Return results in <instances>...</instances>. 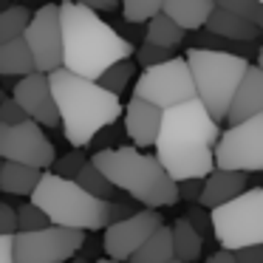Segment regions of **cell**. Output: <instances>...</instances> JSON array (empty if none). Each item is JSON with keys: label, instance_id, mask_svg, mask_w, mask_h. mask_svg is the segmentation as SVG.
Instances as JSON below:
<instances>
[{"label": "cell", "instance_id": "obj_1", "mask_svg": "<svg viewBox=\"0 0 263 263\" xmlns=\"http://www.w3.org/2000/svg\"><path fill=\"white\" fill-rule=\"evenodd\" d=\"M221 136V122L210 116L201 99L170 105L161 110V125L156 136V159L176 181L204 178L215 167V142Z\"/></svg>", "mask_w": 263, "mask_h": 263}, {"label": "cell", "instance_id": "obj_2", "mask_svg": "<svg viewBox=\"0 0 263 263\" xmlns=\"http://www.w3.org/2000/svg\"><path fill=\"white\" fill-rule=\"evenodd\" d=\"M60 31H63V68L97 80L110 63L133 57V43L122 37L99 12L77 0H60Z\"/></svg>", "mask_w": 263, "mask_h": 263}, {"label": "cell", "instance_id": "obj_3", "mask_svg": "<svg viewBox=\"0 0 263 263\" xmlns=\"http://www.w3.org/2000/svg\"><path fill=\"white\" fill-rule=\"evenodd\" d=\"M48 85L54 93L65 142L74 147H88L93 133L122 116V102L116 93L105 91L97 80L80 77L63 65L48 71Z\"/></svg>", "mask_w": 263, "mask_h": 263}, {"label": "cell", "instance_id": "obj_4", "mask_svg": "<svg viewBox=\"0 0 263 263\" xmlns=\"http://www.w3.org/2000/svg\"><path fill=\"white\" fill-rule=\"evenodd\" d=\"M93 164L114 181L116 190L127 193L142 206H173L178 201V184L161 167L156 156L144 153L136 144L93 150Z\"/></svg>", "mask_w": 263, "mask_h": 263}, {"label": "cell", "instance_id": "obj_5", "mask_svg": "<svg viewBox=\"0 0 263 263\" xmlns=\"http://www.w3.org/2000/svg\"><path fill=\"white\" fill-rule=\"evenodd\" d=\"M31 204H37L51 223L74 227L85 232H99L108 223V201L82 190L74 178L57 173H40V181L31 190Z\"/></svg>", "mask_w": 263, "mask_h": 263}, {"label": "cell", "instance_id": "obj_6", "mask_svg": "<svg viewBox=\"0 0 263 263\" xmlns=\"http://www.w3.org/2000/svg\"><path fill=\"white\" fill-rule=\"evenodd\" d=\"M184 60H187L190 74H193L195 97L210 110L212 119L223 122L229 102L235 97V88H238L249 60L243 54L221 51V48H204V46H193L184 54Z\"/></svg>", "mask_w": 263, "mask_h": 263}, {"label": "cell", "instance_id": "obj_7", "mask_svg": "<svg viewBox=\"0 0 263 263\" xmlns=\"http://www.w3.org/2000/svg\"><path fill=\"white\" fill-rule=\"evenodd\" d=\"M212 238L223 249L263 243V187H246L235 198L210 210Z\"/></svg>", "mask_w": 263, "mask_h": 263}, {"label": "cell", "instance_id": "obj_8", "mask_svg": "<svg viewBox=\"0 0 263 263\" xmlns=\"http://www.w3.org/2000/svg\"><path fill=\"white\" fill-rule=\"evenodd\" d=\"M85 243V229L74 227H48L31 229V232L12 235V260L14 263H65L68 257L80 255Z\"/></svg>", "mask_w": 263, "mask_h": 263}, {"label": "cell", "instance_id": "obj_9", "mask_svg": "<svg viewBox=\"0 0 263 263\" xmlns=\"http://www.w3.org/2000/svg\"><path fill=\"white\" fill-rule=\"evenodd\" d=\"M215 167L263 173V110L232 122L215 142Z\"/></svg>", "mask_w": 263, "mask_h": 263}, {"label": "cell", "instance_id": "obj_10", "mask_svg": "<svg viewBox=\"0 0 263 263\" xmlns=\"http://www.w3.org/2000/svg\"><path fill=\"white\" fill-rule=\"evenodd\" d=\"M133 97L147 99V102L159 105L161 110L170 105L187 102L195 99V85H193V74L184 57H170L164 63L147 65L139 74L136 85H133Z\"/></svg>", "mask_w": 263, "mask_h": 263}, {"label": "cell", "instance_id": "obj_11", "mask_svg": "<svg viewBox=\"0 0 263 263\" xmlns=\"http://www.w3.org/2000/svg\"><path fill=\"white\" fill-rule=\"evenodd\" d=\"M0 159L23 161L46 170L54 161V144L43 133V125H37L34 119H23L14 125L0 122Z\"/></svg>", "mask_w": 263, "mask_h": 263}, {"label": "cell", "instance_id": "obj_12", "mask_svg": "<svg viewBox=\"0 0 263 263\" xmlns=\"http://www.w3.org/2000/svg\"><path fill=\"white\" fill-rule=\"evenodd\" d=\"M23 40L34 57L37 71H48L63 65V31H60V3H46L31 14L23 29Z\"/></svg>", "mask_w": 263, "mask_h": 263}, {"label": "cell", "instance_id": "obj_13", "mask_svg": "<svg viewBox=\"0 0 263 263\" xmlns=\"http://www.w3.org/2000/svg\"><path fill=\"white\" fill-rule=\"evenodd\" d=\"M159 223H161V212L153 210V206L136 210L133 215L122 218V221L108 223V227H105V235H102L105 255L114 257V260H127Z\"/></svg>", "mask_w": 263, "mask_h": 263}, {"label": "cell", "instance_id": "obj_14", "mask_svg": "<svg viewBox=\"0 0 263 263\" xmlns=\"http://www.w3.org/2000/svg\"><path fill=\"white\" fill-rule=\"evenodd\" d=\"M12 97L20 102V108L26 110L29 119H34L43 127H57L60 125V114L57 105H54V93L48 85V74L34 71V74H26L17 80Z\"/></svg>", "mask_w": 263, "mask_h": 263}, {"label": "cell", "instance_id": "obj_15", "mask_svg": "<svg viewBox=\"0 0 263 263\" xmlns=\"http://www.w3.org/2000/svg\"><path fill=\"white\" fill-rule=\"evenodd\" d=\"M159 125H161V108L147 99L133 97L125 108V133L130 136V142L136 147H153L156 136H159Z\"/></svg>", "mask_w": 263, "mask_h": 263}, {"label": "cell", "instance_id": "obj_16", "mask_svg": "<svg viewBox=\"0 0 263 263\" xmlns=\"http://www.w3.org/2000/svg\"><path fill=\"white\" fill-rule=\"evenodd\" d=\"M263 110V68L257 65H246L243 77H240L238 88H235V97L229 102V110H227V119L223 122H240L246 116H255Z\"/></svg>", "mask_w": 263, "mask_h": 263}, {"label": "cell", "instance_id": "obj_17", "mask_svg": "<svg viewBox=\"0 0 263 263\" xmlns=\"http://www.w3.org/2000/svg\"><path fill=\"white\" fill-rule=\"evenodd\" d=\"M246 176L249 173L243 170H227V167H212L204 176V184H201V195L198 204L212 210V206L223 204V201L235 198L238 193L246 190Z\"/></svg>", "mask_w": 263, "mask_h": 263}, {"label": "cell", "instance_id": "obj_18", "mask_svg": "<svg viewBox=\"0 0 263 263\" xmlns=\"http://www.w3.org/2000/svg\"><path fill=\"white\" fill-rule=\"evenodd\" d=\"M204 31H210L218 40H232V43H252L263 34L255 23H249L246 17H240V14L229 12L223 6H212L210 17L204 23Z\"/></svg>", "mask_w": 263, "mask_h": 263}, {"label": "cell", "instance_id": "obj_19", "mask_svg": "<svg viewBox=\"0 0 263 263\" xmlns=\"http://www.w3.org/2000/svg\"><path fill=\"white\" fill-rule=\"evenodd\" d=\"M212 6H215V0H164L161 12L170 20H176L184 31H201Z\"/></svg>", "mask_w": 263, "mask_h": 263}, {"label": "cell", "instance_id": "obj_20", "mask_svg": "<svg viewBox=\"0 0 263 263\" xmlns=\"http://www.w3.org/2000/svg\"><path fill=\"white\" fill-rule=\"evenodd\" d=\"M37 65L31 57L29 46H26L23 37H14V40H3L0 43V80H20L26 74H34Z\"/></svg>", "mask_w": 263, "mask_h": 263}, {"label": "cell", "instance_id": "obj_21", "mask_svg": "<svg viewBox=\"0 0 263 263\" xmlns=\"http://www.w3.org/2000/svg\"><path fill=\"white\" fill-rule=\"evenodd\" d=\"M40 173H43L40 167L3 159V164H0V190L6 195H29L34 190V184L40 181Z\"/></svg>", "mask_w": 263, "mask_h": 263}, {"label": "cell", "instance_id": "obj_22", "mask_svg": "<svg viewBox=\"0 0 263 263\" xmlns=\"http://www.w3.org/2000/svg\"><path fill=\"white\" fill-rule=\"evenodd\" d=\"M173 257H176L173 255V232H170V227H164V221H161L127 260L130 263H167V260H173Z\"/></svg>", "mask_w": 263, "mask_h": 263}, {"label": "cell", "instance_id": "obj_23", "mask_svg": "<svg viewBox=\"0 0 263 263\" xmlns=\"http://www.w3.org/2000/svg\"><path fill=\"white\" fill-rule=\"evenodd\" d=\"M170 232H173V255H176L178 260H187V263L198 260L201 249H204V235L195 232L187 218H178L170 227Z\"/></svg>", "mask_w": 263, "mask_h": 263}, {"label": "cell", "instance_id": "obj_24", "mask_svg": "<svg viewBox=\"0 0 263 263\" xmlns=\"http://www.w3.org/2000/svg\"><path fill=\"white\" fill-rule=\"evenodd\" d=\"M184 34L187 31L170 20L164 12H156L153 17L147 20V29H144V40L147 43H156V46H167V48H178L184 43Z\"/></svg>", "mask_w": 263, "mask_h": 263}, {"label": "cell", "instance_id": "obj_25", "mask_svg": "<svg viewBox=\"0 0 263 263\" xmlns=\"http://www.w3.org/2000/svg\"><path fill=\"white\" fill-rule=\"evenodd\" d=\"M74 181L80 184L82 190H88L91 195H97V198H105V201L116 198V193H119V190L114 187V181H110V178L105 176V173L99 170L93 161H85V164L80 167V173L74 176Z\"/></svg>", "mask_w": 263, "mask_h": 263}, {"label": "cell", "instance_id": "obj_26", "mask_svg": "<svg viewBox=\"0 0 263 263\" xmlns=\"http://www.w3.org/2000/svg\"><path fill=\"white\" fill-rule=\"evenodd\" d=\"M133 74H136V65H133L130 57H127V60H116V63H110L108 68L97 77V82L105 88V91L122 97V91L127 88V82H130Z\"/></svg>", "mask_w": 263, "mask_h": 263}, {"label": "cell", "instance_id": "obj_27", "mask_svg": "<svg viewBox=\"0 0 263 263\" xmlns=\"http://www.w3.org/2000/svg\"><path fill=\"white\" fill-rule=\"evenodd\" d=\"M29 20H31V12L26 6H6L0 12V43L23 37V29L29 26Z\"/></svg>", "mask_w": 263, "mask_h": 263}, {"label": "cell", "instance_id": "obj_28", "mask_svg": "<svg viewBox=\"0 0 263 263\" xmlns=\"http://www.w3.org/2000/svg\"><path fill=\"white\" fill-rule=\"evenodd\" d=\"M164 0H122V17L127 23H147L156 12H161Z\"/></svg>", "mask_w": 263, "mask_h": 263}, {"label": "cell", "instance_id": "obj_29", "mask_svg": "<svg viewBox=\"0 0 263 263\" xmlns=\"http://www.w3.org/2000/svg\"><path fill=\"white\" fill-rule=\"evenodd\" d=\"M215 6H223L229 12L246 17L249 23H255L263 31V3L260 0H215Z\"/></svg>", "mask_w": 263, "mask_h": 263}, {"label": "cell", "instance_id": "obj_30", "mask_svg": "<svg viewBox=\"0 0 263 263\" xmlns=\"http://www.w3.org/2000/svg\"><path fill=\"white\" fill-rule=\"evenodd\" d=\"M133 57H136V63L142 65V68H147V65H156V63H164V60L176 57V48L156 46V43H147V40H144L139 48H133Z\"/></svg>", "mask_w": 263, "mask_h": 263}, {"label": "cell", "instance_id": "obj_31", "mask_svg": "<svg viewBox=\"0 0 263 263\" xmlns=\"http://www.w3.org/2000/svg\"><path fill=\"white\" fill-rule=\"evenodd\" d=\"M48 215L40 210L37 204H23L17 206V232H31V229H40V227H48Z\"/></svg>", "mask_w": 263, "mask_h": 263}, {"label": "cell", "instance_id": "obj_32", "mask_svg": "<svg viewBox=\"0 0 263 263\" xmlns=\"http://www.w3.org/2000/svg\"><path fill=\"white\" fill-rule=\"evenodd\" d=\"M85 161H88V156L82 153V147H74L71 153H65V156H60L57 161H51L54 164L51 173H57V176H63V178H74Z\"/></svg>", "mask_w": 263, "mask_h": 263}, {"label": "cell", "instance_id": "obj_33", "mask_svg": "<svg viewBox=\"0 0 263 263\" xmlns=\"http://www.w3.org/2000/svg\"><path fill=\"white\" fill-rule=\"evenodd\" d=\"M29 119L26 110L20 108V102L14 97H3L0 99V122H6V125H14V122H23Z\"/></svg>", "mask_w": 263, "mask_h": 263}, {"label": "cell", "instance_id": "obj_34", "mask_svg": "<svg viewBox=\"0 0 263 263\" xmlns=\"http://www.w3.org/2000/svg\"><path fill=\"white\" fill-rule=\"evenodd\" d=\"M17 232V206L9 201H0V235H14Z\"/></svg>", "mask_w": 263, "mask_h": 263}, {"label": "cell", "instance_id": "obj_35", "mask_svg": "<svg viewBox=\"0 0 263 263\" xmlns=\"http://www.w3.org/2000/svg\"><path fill=\"white\" fill-rule=\"evenodd\" d=\"M184 218L193 223L195 232H201V235L212 232V221H210V212H206V206H204V210H201V206H193V210H190Z\"/></svg>", "mask_w": 263, "mask_h": 263}, {"label": "cell", "instance_id": "obj_36", "mask_svg": "<svg viewBox=\"0 0 263 263\" xmlns=\"http://www.w3.org/2000/svg\"><path fill=\"white\" fill-rule=\"evenodd\" d=\"M232 252H235V260L238 263H263V243H246Z\"/></svg>", "mask_w": 263, "mask_h": 263}, {"label": "cell", "instance_id": "obj_37", "mask_svg": "<svg viewBox=\"0 0 263 263\" xmlns=\"http://www.w3.org/2000/svg\"><path fill=\"white\" fill-rule=\"evenodd\" d=\"M176 184H178V198L181 201H198L204 178H181V181H176Z\"/></svg>", "mask_w": 263, "mask_h": 263}, {"label": "cell", "instance_id": "obj_38", "mask_svg": "<svg viewBox=\"0 0 263 263\" xmlns=\"http://www.w3.org/2000/svg\"><path fill=\"white\" fill-rule=\"evenodd\" d=\"M133 212H136V206H133L130 201H116V198L108 201V223L122 221V218L133 215ZM108 223H105V227H108Z\"/></svg>", "mask_w": 263, "mask_h": 263}, {"label": "cell", "instance_id": "obj_39", "mask_svg": "<svg viewBox=\"0 0 263 263\" xmlns=\"http://www.w3.org/2000/svg\"><path fill=\"white\" fill-rule=\"evenodd\" d=\"M77 3L93 9V12H114V9H119L122 0H77Z\"/></svg>", "mask_w": 263, "mask_h": 263}, {"label": "cell", "instance_id": "obj_40", "mask_svg": "<svg viewBox=\"0 0 263 263\" xmlns=\"http://www.w3.org/2000/svg\"><path fill=\"white\" fill-rule=\"evenodd\" d=\"M206 263H238V260H235V252L232 249H223V246H221L218 252H212V255L206 257Z\"/></svg>", "mask_w": 263, "mask_h": 263}, {"label": "cell", "instance_id": "obj_41", "mask_svg": "<svg viewBox=\"0 0 263 263\" xmlns=\"http://www.w3.org/2000/svg\"><path fill=\"white\" fill-rule=\"evenodd\" d=\"M0 263H14L12 260V235H0Z\"/></svg>", "mask_w": 263, "mask_h": 263}, {"label": "cell", "instance_id": "obj_42", "mask_svg": "<svg viewBox=\"0 0 263 263\" xmlns=\"http://www.w3.org/2000/svg\"><path fill=\"white\" fill-rule=\"evenodd\" d=\"M65 263H88V260H85V257H77V255H74V257H68Z\"/></svg>", "mask_w": 263, "mask_h": 263}, {"label": "cell", "instance_id": "obj_43", "mask_svg": "<svg viewBox=\"0 0 263 263\" xmlns=\"http://www.w3.org/2000/svg\"><path fill=\"white\" fill-rule=\"evenodd\" d=\"M257 68H263V46H260V51H257Z\"/></svg>", "mask_w": 263, "mask_h": 263}, {"label": "cell", "instance_id": "obj_44", "mask_svg": "<svg viewBox=\"0 0 263 263\" xmlns=\"http://www.w3.org/2000/svg\"><path fill=\"white\" fill-rule=\"evenodd\" d=\"M93 263H119V260H114V257H99V260H93Z\"/></svg>", "mask_w": 263, "mask_h": 263}, {"label": "cell", "instance_id": "obj_45", "mask_svg": "<svg viewBox=\"0 0 263 263\" xmlns=\"http://www.w3.org/2000/svg\"><path fill=\"white\" fill-rule=\"evenodd\" d=\"M167 263H187V260H178V257H173V260H167Z\"/></svg>", "mask_w": 263, "mask_h": 263}, {"label": "cell", "instance_id": "obj_46", "mask_svg": "<svg viewBox=\"0 0 263 263\" xmlns=\"http://www.w3.org/2000/svg\"><path fill=\"white\" fill-rule=\"evenodd\" d=\"M3 97H6V91H3V88H0V99H3Z\"/></svg>", "mask_w": 263, "mask_h": 263}, {"label": "cell", "instance_id": "obj_47", "mask_svg": "<svg viewBox=\"0 0 263 263\" xmlns=\"http://www.w3.org/2000/svg\"><path fill=\"white\" fill-rule=\"evenodd\" d=\"M17 3H31V0H17Z\"/></svg>", "mask_w": 263, "mask_h": 263}, {"label": "cell", "instance_id": "obj_48", "mask_svg": "<svg viewBox=\"0 0 263 263\" xmlns=\"http://www.w3.org/2000/svg\"><path fill=\"white\" fill-rule=\"evenodd\" d=\"M119 263H130V260H119Z\"/></svg>", "mask_w": 263, "mask_h": 263}, {"label": "cell", "instance_id": "obj_49", "mask_svg": "<svg viewBox=\"0 0 263 263\" xmlns=\"http://www.w3.org/2000/svg\"><path fill=\"white\" fill-rule=\"evenodd\" d=\"M0 164H3V159H0Z\"/></svg>", "mask_w": 263, "mask_h": 263}, {"label": "cell", "instance_id": "obj_50", "mask_svg": "<svg viewBox=\"0 0 263 263\" xmlns=\"http://www.w3.org/2000/svg\"><path fill=\"white\" fill-rule=\"evenodd\" d=\"M260 3H263V0H260Z\"/></svg>", "mask_w": 263, "mask_h": 263}]
</instances>
